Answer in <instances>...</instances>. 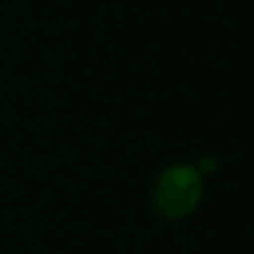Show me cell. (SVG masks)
Listing matches in <instances>:
<instances>
[{
    "label": "cell",
    "instance_id": "obj_1",
    "mask_svg": "<svg viewBox=\"0 0 254 254\" xmlns=\"http://www.w3.org/2000/svg\"><path fill=\"white\" fill-rule=\"evenodd\" d=\"M201 198V176L194 167L174 165L158 176L152 192V203L156 212L165 219H183Z\"/></svg>",
    "mask_w": 254,
    "mask_h": 254
}]
</instances>
